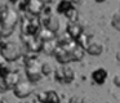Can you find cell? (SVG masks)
Returning <instances> with one entry per match:
<instances>
[{
	"instance_id": "cell-1",
	"label": "cell",
	"mask_w": 120,
	"mask_h": 103,
	"mask_svg": "<svg viewBox=\"0 0 120 103\" xmlns=\"http://www.w3.org/2000/svg\"><path fill=\"white\" fill-rule=\"evenodd\" d=\"M19 17L17 10L7 8L0 13V37H8L13 33L14 27L18 22Z\"/></svg>"
},
{
	"instance_id": "cell-2",
	"label": "cell",
	"mask_w": 120,
	"mask_h": 103,
	"mask_svg": "<svg viewBox=\"0 0 120 103\" xmlns=\"http://www.w3.org/2000/svg\"><path fill=\"white\" fill-rule=\"evenodd\" d=\"M25 54L23 48L16 41H3L0 44V55L7 62H14Z\"/></svg>"
},
{
	"instance_id": "cell-3",
	"label": "cell",
	"mask_w": 120,
	"mask_h": 103,
	"mask_svg": "<svg viewBox=\"0 0 120 103\" xmlns=\"http://www.w3.org/2000/svg\"><path fill=\"white\" fill-rule=\"evenodd\" d=\"M25 72H26L27 80L30 82H38L39 80H41L43 74H41L40 62L36 58H34V55L26 58V62H25Z\"/></svg>"
},
{
	"instance_id": "cell-4",
	"label": "cell",
	"mask_w": 120,
	"mask_h": 103,
	"mask_svg": "<svg viewBox=\"0 0 120 103\" xmlns=\"http://www.w3.org/2000/svg\"><path fill=\"white\" fill-rule=\"evenodd\" d=\"M53 74H54V79L60 84H70L75 79V72L67 64H60L58 67L54 68Z\"/></svg>"
},
{
	"instance_id": "cell-5",
	"label": "cell",
	"mask_w": 120,
	"mask_h": 103,
	"mask_svg": "<svg viewBox=\"0 0 120 103\" xmlns=\"http://www.w3.org/2000/svg\"><path fill=\"white\" fill-rule=\"evenodd\" d=\"M41 28V23H40V19L38 17H34V15H30L26 17L23 21H22V35H30V36H36L38 32Z\"/></svg>"
},
{
	"instance_id": "cell-6",
	"label": "cell",
	"mask_w": 120,
	"mask_h": 103,
	"mask_svg": "<svg viewBox=\"0 0 120 103\" xmlns=\"http://www.w3.org/2000/svg\"><path fill=\"white\" fill-rule=\"evenodd\" d=\"M21 41L23 50H26L30 54H36L41 50V41L38 36L22 35L21 33Z\"/></svg>"
},
{
	"instance_id": "cell-7",
	"label": "cell",
	"mask_w": 120,
	"mask_h": 103,
	"mask_svg": "<svg viewBox=\"0 0 120 103\" xmlns=\"http://www.w3.org/2000/svg\"><path fill=\"white\" fill-rule=\"evenodd\" d=\"M12 90H13V94L18 99H25V98L30 97L32 94V92H34V85L29 80H19L14 85V88Z\"/></svg>"
},
{
	"instance_id": "cell-8",
	"label": "cell",
	"mask_w": 120,
	"mask_h": 103,
	"mask_svg": "<svg viewBox=\"0 0 120 103\" xmlns=\"http://www.w3.org/2000/svg\"><path fill=\"white\" fill-rule=\"evenodd\" d=\"M41 26H44V28L49 30L50 32L53 33H57L58 30L61 27V22H60V18L54 14H49V15H45L43 17V19L40 21Z\"/></svg>"
},
{
	"instance_id": "cell-9",
	"label": "cell",
	"mask_w": 120,
	"mask_h": 103,
	"mask_svg": "<svg viewBox=\"0 0 120 103\" xmlns=\"http://www.w3.org/2000/svg\"><path fill=\"white\" fill-rule=\"evenodd\" d=\"M39 103H61V98L56 90H45L36 95Z\"/></svg>"
},
{
	"instance_id": "cell-10",
	"label": "cell",
	"mask_w": 120,
	"mask_h": 103,
	"mask_svg": "<svg viewBox=\"0 0 120 103\" xmlns=\"http://www.w3.org/2000/svg\"><path fill=\"white\" fill-rule=\"evenodd\" d=\"M53 55L56 57V59H57V62L60 64H68L70 62H72L71 53L66 46H60L58 45Z\"/></svg>"
},
{
	"instance_id": "cell-11",
	"label": "cell",
	"mask_w": 120,
	"mask_h": 103,
	"mask_svg": "<svg viewBox=\"0 0 120 103\" xmlns=\"http://www.w3.org/2000/svg\"><path fill=\"white\" fill-rule=\"evenodd\" d=\"M63 46H66V48L70 50V53H71V57H72V61H81L83 59V57H84V49L81 48L80 45H79L78 43H76L75 40H72L71 43H68L67 45H63Z\"/></svg>"
},
{
	"instance_id": "cell-12",
	"label": "cell",
	"mask_w": 120,
	"mask_h": 103,
	"mask_svg": "<svg viewBox=\"0 0 120 103\" xmlns=\"http://www.w3.org/2000/svg\"><path fill=\"white\" fill-rule=\"evenodd\" d=\"M44 4L39 1V0H26V12L30 15L38 17L39 14H41Z\"/></svg>"
},
{
	"instance_id": "cell-13",
	"label": "cell",
	"mask_w": 120,
	"mask_h": 103,
	"mask_svg": "<svg viewBox=\"0 0 120 103\" xmlns=\"http://www.w3.org/2000/svg\"><path fill=\"white\" fill-rule=\"evenodd\" d=\"M19 81V75L17 72L8 71L7 74H4L3 76V85L5 86L7 90H11L14 88V85Z\"/></svg>"
},
{
	"instance_id": "cell-14",
	"label": "cell",
	"mask_w": 120,
	"mask_h": 103,
	"mask_svg": "<svg viewBox=\"0 0 120 103\" xmlns=\"http://www.w3.org/2000/svg\"><path fill=\"white\" fill-rule=\"evenodd\" d=\"M107 76H109V72H107V70L103 68V67H98V68L93 70V72H92V75H90L92 81L97 85L103 84V82L106 81Z\"/></svg>"
},
{
	"instance_id": "cell-15",
	"label": "cell",
	"mask_w": 120,
	"mask_h": 103,
	"mask_svg": "<svg viewBox=\"0 0 120 103\" xmlns=\"http://www.w3.org/2000/svg\"><path fill=\"white\" fill-rule=\"evenodd\" d=\"M83 32H84L83 27H81L78 22H68L67 26H66V33H67L72 40H76Z\"/></svg>"
},
{
	"instance_id": "cell-16",
	"label": "cell",
	"mask_w": 120,
	"mask_h": 103,
	"mask_svg": "<svg viewBox=\"0 0 120 103\" xmlns=\"http://www.w3.org/2000/svg\"><path fill=\"white\" fill-rule=\"evenodd\" d=\"M84 50H85L88 54H90V55H101L102 52H103V44H102L101 41H98V40L89 41Z\"/></svg>"
},
{
	"instance_id": "cell-17",
	"label": "cell",
	"mask_w": 120,
	"mask_h": 103,
	"mask_svg": "<svg viewBox=\"0 0 120 103\" xmlns=\"http://www.w3.org/2000/svg\"><path fill=\"white\" fill-rule=\"evenodd\" d=\"M58 44H57V40L54 39H49V40H45V41H41V50L44 54H47V55H53L56 52V49H57Z\"/></svg>"
},
{
	"instance_id": "cell-18",
	"label": "cell",
	"mask_w": 120,
	"mask_h": 103,
	"mask_svg": "<svg viewBox=\"0 0 120 103\" xmlns=\"http://www.w3.org/2000/svg\"><path fill=\"white\" fill-rule=\"evenodd\" d=\"M72 7L74 5L70 3V0H60L57 7H56V10H57L58 14H66Z\"/></svg>"
},
{
	"instance_id": "cell-19",
	"label": "cell",
	"mask_w": 120,
	"mask_h": 103,
	"mask_svg": "<svg viewBox=\"0 0 120 103\" xmlns=\"http://www.w3.org/2000/svg\"><path fill=\"white\" fill-rule=\"evenodd\" d=\"M36 36L40 39V41H45V40H49V39H54L56 33L50 32V31L47 30V28H40V31L38 32Z\"/></svg>"
},
{
	"instance_id": "cell-20",
	"label": "cell",
	"mask_w": 120,
	"mask_h": 103,
	"mask_svg": "<svg viewBox=\"0 0 120 103\" xmlns=\"http://www.w3.org/2000/svg\"><path fill=\"white\" fill-rule=\"evenodd\" d=\"M0 103H19V99L13 93H4L0 98Z\"/></svg>"
},
{
	"instance_id": "cell-21",
	"label": "cell",
	"mask_w": 120,
	"mask_h": 103,
	"mask_svg": "<svg viewBox=\"0 0 120 103\" xmlns=\"http://www.w3.org/2000/svg\"><path fill=\"white\" fill-rule=\"evenodd\" d=\"M40 67H41V74H43V76H49V75L53 74V71H54V67H53V64L50 63V62H48V61L40 63Z\"/></svg>"
},
{
	"instance_id": "cell-22",
	"label": "cell",
	"mask_w": 120,
	"mask_h": 103,
	"mask_svg": "<svg viewBox=\"0 0 120 103\" xmlns=\"http://www.w3.org/2000/svg\"><path fill=\"white\" fill-rule=\"evenodd\" d=\"M65 17L68 19V22H78V17H79V13L76 10L75 7H72L67 13L65 14Z\"/></svg>"
},
{
	"instance_id": "cell-23",
	"label": "cell",
	"mask_w": 120,
	"mask_h": 103,
	"mask_svg": "<svg viewBox=\"0 0 120 103\" xmlns=\"http://www.w3.org/2000/svg\"><path fill=\"white\" fill-rule=\"evenodd\" d=\"M111 25L116 31H120V12H115L111 17Z\"/></svg>"
},
{
	"instance_id": "cell-24",
	"label": "cell",
	"mask_w": 120,
	"mask_h": 103,
	"mask_svg": "<svg viewBox=\"0 0 120 103\" xmlns=\"http://www.w3.org/2000/svg\"><path fill=\"white\" fill-rule=\"evenodd\" d=\"M75 41H76V43H78V44H79V45H80L83 49H85V46L88 45V43H89V37H88V35H85V33L83 32V33H81V35L79 36L78 39H76Z\"/></svg>"
},
{
	"instance_id": "cell-25",
	"label": "cell",
	"mask_w": 120,
	"mask_h": 103,
	"mask_svg": "<svg viewBox=\"0 0 120 103\" xmlns=\"http://www.w3.org/2000/svg\"><path fill=\"white\" fill-rule=\"evenodd\" d=\"M68 103H85V99L81 95H72L68 99Z\"/></svg>"
},
{
	"instance_id": "cell-26",
	"label": "cell",
	"mask_w": 120,
	"mask_h": 103,
	"mask_svg": "<svg viewBox=\"0 0 120 103\" xmlns=\"http://www.w3.org/2000/svg\"><path fill=\"white\" fill-rule=\"evenodd\" d=\"M112 82H114V85H116V86L120 88V72H117V74L114 76V79H112Z\"/></svg>"
},
{
	"instance_id": "cell-27",
	"label": "cell",
	"mask_w": 120,
	"mask_h": 103,
	"mask_svg": "<svg viewBox=\"0 0 120 103\" xmlns=\"http://www.w3.org/2000/svg\"><path fill=\"white\" fill-rule=\"evenodd\" d=\"M70 3H71V4H72L74 7L76 8V5H80L81 3H83V0H70Z\"/></svg>"
},
{
	"instance_id": "cell-28",
	"label": "cell",
	"mask_w": 120,
	"mask_h": 103,
	"mask_svg": "<svg viewBox=\"0 0 120 103\" xmlns=\"http://www.w3.org/2000/svg\"><path fill=\"white\" fill-rule=\"evenodd\" d=\"M41 4H44V5H48V4H50L52 3V0H39Z\"/></svg>"
},
{
	"instance_id": "cell-29",
	"label": "cell",
	"mask_w": 120,
	"mask_h": 103,
	"mask_svg": "<svg viewBox=\"0 0 120 103\" xmlns=\"http://www.w3.org/2000/svg\"><path fill=\"white\" fill-rule=\"evenodd\" d=\"M116 59H117V61H120V50L116 53Z\"/></svg>"
},
{
	"instance_id": "cell-30",
	"label": "cell",
	"mask_w": 120,
	"mask_h": 103,
	"mask_svg": "<svg viewBox=\"0 0 120 103\" xmlns=\"http://www.w3.org/2000/svg\"><path fill=\"white\" fill-rule=\"evenodd\" d=\"M0 85H3V75H0Z\"/></svg>"
},
{
	"instance_id": "cell-31",
	"label": "cell",
	"mask_w": 120,
	"mask_h": 103,
	"mask_svg": "<svg viewBox=\"0 0 120 103\" xmlns=\"http://www.w3.org/2000/svg\"><path fill=\"white\" fill-rule=\"evenodd\" d=\"M9 1H11V3H13V4H17V3L19 1V0H9Z\"/></svg>"
},
{
	"instance_id": "cell-32",
	"label": "cell",
	"mask_w": 120,
	"mask_h": 103,
	"mask_svg": "<svg viewBox=\"0 0 120 103\" xmlns=\"http://www.w3.org/2000/svg\"><path fill=\"white\" fill-rule=\"evenodd\" d=\"M96 1H97V3H103L105 0H96Z\"/></svg>"
},
{
	"instance_id": "cell-33",
	"label": "cell",
	"mask_w": 120,
	"mask_h": 103,
	"mask_svg": "<svg viewBox=\"0 0 120 103\" xmlns=\"http://www.w3.org/2000/svg\"><path fill=\"white\" fill-rule=\"evenodd\" d=\"M19 103H23V102H19ZM25 103H30V102H25Z\"/></svg>"
}]
</instances>
